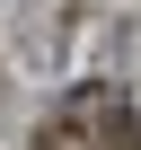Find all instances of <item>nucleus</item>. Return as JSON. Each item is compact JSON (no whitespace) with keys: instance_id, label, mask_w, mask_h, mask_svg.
Segmentation results:
<instances>
[{"instance_id":"f257e3e1","label":"nucleus","mask_w":141,"mask_h":150,"mask_svg":"<svg viewBox=\"0 0 141 150\" xmlns=\"http://www.w3.org/2000/svg\"><path fill=\"white\" fill-rule=\"evenodd\" d=\"M35 150H80V132H70V124H62V132H44Z\"/></svg>"}]
</instances>
